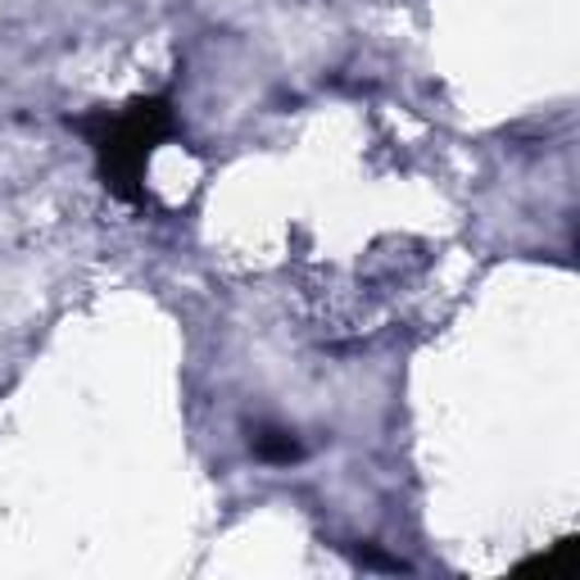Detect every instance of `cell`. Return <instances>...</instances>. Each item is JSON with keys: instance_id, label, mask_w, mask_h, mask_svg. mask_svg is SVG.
<instances>
[{"instance_id": "1", "label": "cell", "mask_w": 580, "mask_h": 580, "mask_svg": "<svg viewBox=\"0 0 580 580\" xmlns=\"http://www.w3.org/2000/svg\"><path fill=\"white\" fill-rule=\"evenodd\" d=\"M100 155L105 187L123 200H141V177L155 155V145L173 132V109L164 96L132 100L123 114H100L96 123H82Z\"/></svg>"}, {"instance_id": "2", "label": "cell", "mask_w": 580, "mask_h": 580, "mask_svg": "<svg viewBox=\"0 0 580 580\" xmlns=\"http://www.w3.org/2000/svg\"><path fill=\"white\" fill-rule=\"evenodd\" d=\"M250 449L263 458V463H295L299 458V440L291 431H282V426H259V431L250 436Z\"/></svg>"}, {"instance_id": "3", "label": "cell", "mask_w": 580, "mask_h": 580, "mask_svg": "<svg viewBox=\"0 0 580 580\" xmlns=\"http://www.w3.org/2000/svg\"><path fill=\"white\" fill-rule=\"evenodd\" d=\"M576 567V544H554L548 554H535L522 563V571H544V576H563Z\"/></svg>"}]
</instances>
